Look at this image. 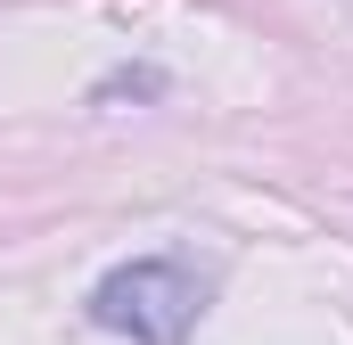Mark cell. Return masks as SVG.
Returning <instances> with one entry per match:
<instances>
[{
  "label": "cell",
  "instance_id": "obj_1",
  "mask_svg": "<svg viewBox=\"0 0 353 345\" xmlns=\"http://www.w3.org/2000/svg\"><path fill=\"white\" fill-rule=\"evenodd\" d=\"M205 313V271L189 255H132L90 288V321L132 345H181Z\"/></svg>",
  "mask_w": 353,
  "mask_h": 345
},
{
  "label": "cell",
  "instance_id": "obj_2",
  "mask_svg": "<svg viewBox=\"0 0 353 345\" xmlns=\"http://www.w3.org/2000/svg\"><path fill=\"white\" fill-rule=\"evenodd\" d=\"M157 90H165L157 66H123V75H107V83H99V99H157Z\"/></svg>",
  "mask_w": 353,
  "mask_h": 345
}]
</instances>
